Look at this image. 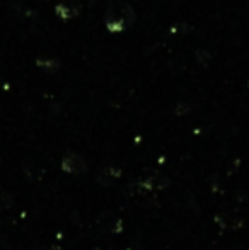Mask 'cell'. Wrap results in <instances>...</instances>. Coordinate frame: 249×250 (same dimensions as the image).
Instances as JSON below:
<instances>
[{
    "mask_svg": "<svg viewBox=\"0 0 249 250\" xmlns=\"http://www.w3.org/2000/svg\"><path fill=\"white\" fill-rule=\"evenodd\" d=\"M135 22V10L121 0L110 2L106 10V27L111 33H121Z\"/></svg>",
    "mask_w": 249,
    "mask_h": 250,
    "instance_id": "cell-1",
    "label": "cell"
},
{
    "mask_svg": "<svg viewBox=\"0 0 249 250\" xmlns=\"http://www.w3.org/2000/svg\"><path fill=\"white\" fill-rule=\"evenodd\" d=\"M215 223L222 230H239L244 225V218L234 211H222L215 216Z\"/></svg>",
    "mask_w": 249,
    "mask_h": 250,
    "instance_id": "cell-2",
    "label": "cell"
},
{
    "mask_svg": "<svg viewBox=\"0 0 249 250\" xmlns=\"http://www.w3.org/2000/svg\"><path fill=\"white\" fill-rule=\"evenodd\" d=\"M62 168L65 172H68V174H75V175L86 174L87 172V162L84 160L80 155H77L72 151V153H67L65 157H63Z\"/></svg>",
    "mask_w": 249,
    "mask_h": 250,
    "instance_id": "cell-3",
    "label": "cell"
},
{
    "mask_svg": "<svg viewBox=\"0 0 249 250\" xmlns=\"http://www.w3.org/2000/svg\"><path fill=\"white\" fill-rule=\"evenodd\" d=\"M55 12H57V16L60 17V19L68 21V19H73V17L79 16L80 5L77 2H73V0H63V2H60L57 7H55Z\"/></svg>",
    "mask_w": 249,
    "mask_h": 250,
    "instance_id": "cell-4",
    "label": "cell"
},
{
    "mask_svg": "<svg viewBox=\"0 0 249 250\" xmlns=\"http://www.w3.org/2000/svg\"><path fill=\"white\" fill-rule=\"evenodd\" d=\"M36 65L40 66V68H43L45 72H57V70L60 68V63L55 58H40L36 62Z\"/></svg>",
    "mask_w": 249,
    "mask_h": 250,
    "instance_id": "cell-5",
    "label": "cell"
},
{
    "mask_svg": "<svg viewBox=\"0 0 249 250\" xmlns=\"http://www.w3.org/2000/svg\"><path fill=\"white\" fill-rule=\"evenodd\" d=\"M12 203H14V198L9 194V192L0 191V211L10 208V206H12Z\"/></svg>",
    "mask_w": 249,
    "mask_h": 250,
    "instance_id": "cell-6",
    "label": "cell"
},
{
    "mask_svg": "<svg viewBox=\"0 0 249 250\" xmlns=\"http://www.w3.org/2000/svg\"><path fill=\"white\" fill-rule=\"evenodd\" d=\"M34 250H63L58 245H46V247H40V249H34Z\"/></svg>",
    "mask_w": 249,
    "mask_h": 250,
    "instance_id": "cell-7",
    "label": "cell"
}]
</instances>
